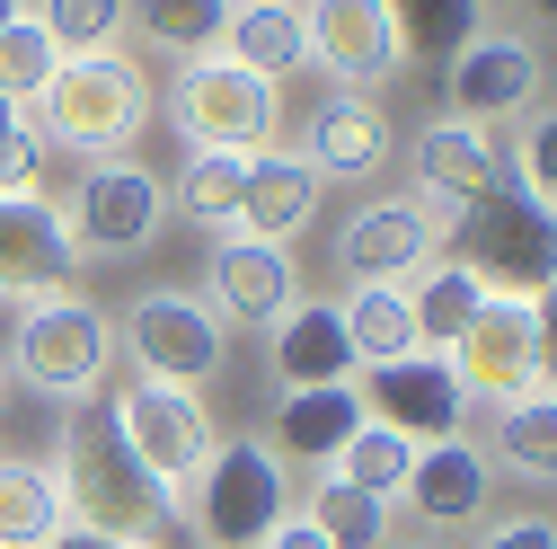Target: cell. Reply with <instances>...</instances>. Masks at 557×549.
<instances>
[{
    "instance_id": "30bf717a",
    "label": "cell",
    "mask_w": 557,
    "mask_h": 549,
    "mask_svg": "<svg viewBox=\"0 0 557 549\" xmlns=\"http://www.w3.org/2000/svg\"><path fill=\"white\" fill-rule=\"evenodd\" d=\"M62 222H72L81 257H143L160 240V222H169V186H160V169L115 151V160H98L72 186V213H62Z\"/></svg>"
},
{
    "instance_id": "8d00e7d4",
    "label": "cell",
    "mask_w": 557,
    "mask_h": 549,
    "mask_svg": "<svg viewBox=\"0 0 557 549\" xmlns=\"http://www.w3.org/2000/svg\"><path fill=\"white\" fill-rule=\"evenodd\" d=\"M486 549H557V523L548 514H513V523L486 532Z\"/></svg>"
},
{
    "instance_id": "4fadbf2b",
    "label": "cell",
    "mask_w": 557,
    "mask_h": 549,
    "mask_svg": "<svg viewBox=\"0 0 557 549\" xmlns=\"http://www.w3.org/2000/svg\"><path fill=\"white\" fill-rule=\"evenodd\" d=\"M345 274L355 284H416L434 257H443V213L425 195H381V204H363L355 222H345Z\"/></svg>"
},
{
    "instance_id": "9a60e30c",
    "label": "cell",
    "mask_w": 557,
    "mask_h": 549,
    "mask_svg": "<svg viewBox=\"0 0 557 549\" xmlns=\"http://www.w3.org/2000/svg\"><path fill=\"white\" fill-rule=\"evenodd\" d=\"M81 248L62 204L45 195H0V302H45V293H72Z\"/></svg>"
},
{
    "instance_id": "74e56055",
    "label": "cell",
    "mask_w": 557,
    "mask_h": 549,
    "mask_svg": "<svg viewBox=\"0 0 557 549\" xmlns=\"http://www.w3.org/2000/svg\"><path fill=\"white\" fill-rule=\"evenodd\" d=\"M257 549H327V540H319V532H310L301 514H284V523H274V532H265Z\"/></svg>"
},
{
    "instance_id": "6da1fadb",
    "label": "cell",
    "mask_w": 557,
    "mask_h": 549,
    "mask_svg": "<svg viewBox=\"0 0 557 549\" xmlns=\"http://www.w3.org/2000/svg\"><path fill=\"white\" fill-rule=\"evenodd\" d=\"M53 488H62V514H72L81 532H107V540H133V549H151V540L177 523V497L124 452V435H115V417H107V399H89L81 417H72Z\"/></svg>"
},
{
    "instance_id": "4316f807",
    "label": "cell",
    "mask_w": 557,
    "mask_h": 549,
    "mask_svg": "<svg viewBox=\"0 0 557 549\" xmlns=\"http://www.w3.org/2000/svg\"><path fill=\"white\" fill-rule=\"evenodd\" d=\"M62 523V488L45 461H0V549H45Z\"/></svg>"
},
{
    "instance_id": "2e32d148",
    "label": "cell",
    "mask_w": 557,
    "mask_h": 549,
    "mask_svg": "<svg viewBox=\"0 0 557 549\" xmlns=\"http://www.w3.org/2000/svg\"><path fill=\"white\" fill-rule=\"evenodd\" d=\"M203 302L231 319H257L274 328L293 302H301V274H293V248H274V240H222L213 257H203Z\"/></svg>"
},
{
    "instance_id": "44dd1931",
    "label": "cell",
    "mask_w": 557,
    "mask_h": 549,
    "mask_svg": "<svg viewBox=\"0 0 557 549\" xmlns=\"http://www.w3.org/2000/svg\"><path fill=\"white\" fill-rule=\"evenodd\" d=\"M301 160L319 169V186L327 178H372V169H389V115L372 107V98H327L319 115H310V133H301Z\"/></svg>"
},
{
    "instance_id": "9c48e42d",
    "label": "cell",
    "mask_w": 557,
    "mask_h": 549,
    "mask_svg": "<svg viewBox=\"0 0 557 549\" xmlns=\"http://www.w3.org/2000/svg\"><path fill=\"white\" fill-rule=\"evenodd\" d=\"M98 399H107V417H115L124 452L143 461L169 497H186L195 469H203V452L222 443L195 390H169V381H115V390H98Z\"/></svg>"
},
{
    "instance_id": "d4e9b609",
    "label": "cell",
    "mask_w": 557,
    "mask_h": 549,
    "mask_svg": "<svg viewBox=\"0 0 557 549\" xmlns=\"http://www.w3.org/2000/svg\"><path fill=\"white\" fill-rule=\"evenodd\" d=\"M478 302H486V284L460 266V257H434L425 274L407 284V310H416V346L425 355H451L460 337H469V319H478Z\"/></svg>"
},
{
    "instance_id": "d6986e66",
    "label": "cell",
    "mask_w": 557,
    "mask_h": 549,
    "mask_svg": "<svg viewBox=\"0 0 557 549\" xmlns=\"http://www.w3.org/2000/svg\"><path fill=\"white\" fill-rule=\"evenodd\" d=\"M355 426H363V399H355V381H319V390H284V407H274V461H310V469H327L345 443H355Z\"/></svg>"
},
{
    "instance_id": "d590c367",
    "label": "cell",
    "mask_w": 557,
    "mask_h": 549,
    "mask_svg": "<svg viewBox=\"0 0 557 549\" xmlns=\"http://www.w3.org/2000/svg\"><path fill=\"white\" fill-rule=\"evenodd\" d=\"M45 186V143H36V124L18 133H0V195H36Z\"/></svg>"
},
{
    "instance_id": "e575fe53",
    "label": "cell",
    "mask_w": 557,
    "mask_h": 549,
    "mask_svg": "<svg viewBox=\"0 0 557 549\" xmlns=\"http://www.w3.org/2000/svg\"><path fill=\"white\" fill-rule=\"evenodd\" d=\"M505 186L522 195V204H540V213H548V204H557V115H522V143H513V160H505Z\"/></svg>"
},
{
    "instance_id": "f35d334b",
    "label": "cell",
    "mask_w": 557,
    "mask_h": 549,
    "mask_svg": "<svg viewBox=\"0 0 557 549\" xmlns=\"http://www.w3.org/2000/svg\"><path fill=\"white\" fill-rule=\"evenodd\" d=\"M45 549H133V540H107V532H81V523H62Z\"/></svg>"
},
{
    "instance_id": "e0dca14e",
    "label": "cell",
    "mask_w": 557,
    "mask_h": 549,
    "mask_svg": "<svg viewBox=\"0 0 557 549\" xmlns=\"http://www.w3.org/2000/svg\"><path fill=\"white\" fill-rule=\"evenodd\" d=\"M310 213H319V169H310L301 151H284V143L248 151V178H239V213H231V231H239V240H274V248H284Z\"/></svg>"
},
{
    "instance_id": "ab89813d",
    "label": "cell",
    "mask_w": 557,
    "mask_h": 549,
    "mask_svg": "<svg viewBox=\"0 0 557 549\" xmlns=\"http://www.w3.org/2000/svg\"><path fill=\"white\" fill-rule=\"evenodd\" d=\"M513 10H522V19H531V27H540V19H548V10H557V0H513Z\"/></svg>"
},
{
    "instance_id": "f1b7e54d",
    "label": "cell",
    "mask_w": 557,
    "mask_h": 549,
    "mask_svg": "<svg viewBox=\"0 0 557 549\" xmlns=\"http://www.w3.org/2000/svg\"><path fill=\"white\" fill-rule=\"evenodd\" d=\"M389 19H398V45H407L416 72H443V62L478 36L486 0H389Z\"/></svg>"
},
{
    "instance_id": "3957f363",
    "label": "cell",
    "mask_w": 557,
    "mask_h": 549,
    "mask_svg": "<svg viewBox=\"0 0 557 549\" xmlns=\"http://www.w3.org/2000/svg\"><path fill=\"white\" fill-rule=\"evenodd\" d=\"M0 364H10L18 381H36L45 399H62V407H89V399L107 390V364H115V328H107V310L81 302V293H45V302L18 310Z\"/></svg>"
},
{
    "instance_id": "8fae6325",
    "label": "cell",
    "mask_w": 557,
    "mask_h": 549,
    "mask_svg": "<svg viewBox=\"0 0 557 549\" xmlns=\"http://www.w3.org/2000/svg\"><path fill=\"white\" fill-rule=\"evenodd\" d=\"M301 36H310V62L345 98L389 89L407 72V45H398L389 0H301Z\"/></svg>"
},
{
    "instance_id": "4dcf8cb0",
    "label": "cell",
    "mask_w": 557,
    "mask_h": 549,
    "mask_svg": "<svg viewBox=\"0 0 557 549\" xmlns=\"http://www.w3.org/2000/svg\"><path fill=\"white\" fill-rule=\"evenodd\" d=\"M239 178H248V151H186L169 204H177L195 231H231V213H239Z\"/></svg>"
},
{
    "instance_id": "cb8c5ba5",
    "label": "cell",
    "mask_w": 557,
    "mask_h": 549,
    "mask_svg": "<svg viewBox=\"0 0 557 549\" xmlns=\"http://www.w3.org/2000/svg\"><path fill=\"white\" fill-rule=\"evenodd\" d=\"M336 319H345V346H355V373L425 355V346H416V310H407V284H355V293L336 302Z\"/></svg>"
},
{
    "instance_id": "52a82bcc",
    "label": "cell",
    "mask_w": 557,
    "mask_h": 549,
    "mask_svg": "<svg viewBox=\"0 0 557 549\" xmlns=\"http://www.w3.org/2000/svg\"><path fill=\"white\" fill-rule=\"evenodd\" d=\"M451 381L486 407H505V399H531L548 390V302H505V293H486L469 337L443 355Z\"/></svg>"
},
{
    "instance_id": "7bdbcfd3",
    "label": "cell",
    "mask_w": 557,
    "mask_h": 549,
    "mask_svg": "<svg viewBox=\"0 0 557 549\" xmlns=\"http://www.w3.org/2000/svg\"><path fill=\"white\" fill-rule=\"evenodd\" d=\"M416 549H443V540H416Z\"/></svg>"
},
{
    "instance_id": "8992f818",
    "label": "cell",
    "mask_w": 557,
    "mask_h": 549,
    "mask_svg": "<svg viewBox=\"0 0 557 549\" xmlns=\"http://www.w3.org/2000/svg\"><path fill=\"white\" fill-rule=\"evenodd\" d=\"M284 514H293V469L265 443H213L203 452L195 488H186V523L213 549H257Z\"/></svg>"
},
{
    "instance_id": "7a4b0ae2",
    "label": "cell",
    "mask_w": 557,
    "mask_h": 549,
    "mask_svg": "<svg viewBox=\"0 0 557 549\" xmlns=\"http://www.w3.org/2000/svg\"><path fill=\"white\" fill-rule=\"evenodd\" d=\"M151 81L133 72L124 53H89V62H62L36 98V143L45 151H89V160H115L143 143L151 124Z\"/></svg>"
},
{
    "instance_id": "f546056e",
    "label": "cell",
    "mask_w": 557,
    "mask_h": 549,
    "mask_svg": "<svg viewBox=\"0 0 557 549\" xmlns=\"http://www.w3.org/2000/svg\"><path fill=\"white\" fill-rule=\"evenodd\" d=\"M496 452H505L513 478H531V488H548V478H557V399H548V390L496 407Z\"/></svg>"
},
{
    "instance_id": "ffe728a7",
    "label": "cell",
    "mask_w": 557,
    "mask_h": 549,
    "mask_svg": "<svg viewBox=\"0 0 557 549\" xmlns=\"http://www.w3.org/2000/svg\"><path fill=\"white\" fill-rule=\"evenodd\" d=\"M486 186H505V160H496V143H486V133L478 124H425V133H416V195H425V204H451V213H460V204H478Z\"/></svg>"
},
{
    "instance_id": "d6a6232c",
    "label": "cell",
    "mask_w": 557,
    "mask_h": 549,
    "mask_svg": "<svg viewBox=\"0 0 557 549\" xmlns=\"http://www.w3.org/2000/svg\"><path fill=\"white\" fill-rule=\"evenodd\" d=\"M407 461H416V443L363 417V426H355V443H345L327 469L345 478V488H363V497H389V505H398V488H407Z\"/></svg>"
},
{
    "instance_id": "484cf974",
    "label": "cell",
    "mask_w": 557,
    "mask_h": 549,
    "mask_svg": "<svg viewBox=\"0 0 557 549\" xmlns=\"http://www.w3.org/2000/svg\"><path fill=\"white\" fill-rule=\"evenodd\" d=\"M124 27L143 36L151 53H169V62H195V53H222L231 0H133Z\"/></svg>"
},
{
    "instance_id": "5b68a950",
    "label": "cell",
    "mask_w": 557,
    "mask_h": 549,
    "mask_svg": "<svg viewBox=\"0 0 557 549\" xmlns=\"http://www.w3.org/2000/svg\"><path fill=\"white\" fill-rule=\"evenodd\" d=\"M274 115H284L274 81L239 72L231 53H195V62H177V81H169V124H177L186 151H265Z\"/></svg>"
},
{
    "instance_id": "b9f144b4",
    "label": "cell",
    "mask_w": 557,
    "mask_h": 549,
    "mask_svg": "<svg viewBox=\"0 0 557 549\" xmlns=\"http://www.w3.org/2000/svg\"><path fill=\"white\" fill-rule=\"evenodd\" d=\"M18 10H27V0H0V27H10V19H18Z\"/></svg>"
},
{
    "instance_id": "ac0fdd59",
    "label": "cell",
    "mask_w": 557,
    "mask_h": 549,
    "mask_svg": "<svg viewBox=\"0 0 557 549\" xmlns=\"http://www.w3.org/2000/svg\"><path fill=\"white\" fill-rule=\"evenodd\" d=\"M486 488H496V461H486L478 443H416V461H407V505H416V523H434V532H451V523H478L486 514Z\"/></svg>"
},
{
    "instance_id": "ba28073f",
    "label": "cell",
    "mask_w": 557,
    "mask_h": 549,
    "mask_svg": "<svg viewBox=\"0 0 557 549\" xmlns=\"http://www.w3.org/2000/svg\"><path fill=\"white\" fill-rule=\"evenodd\" d=\"M124 337H133V373H143V381H169V390H195V399H203V381H222V364H231L222 310L203 293H186V284L143 293L133 319H124Z\"/></svg>"
},
{
    "instance_id": "277c9868",
    "label": "cell",
    "mask_w": 557,
    "mask_h": 549,
    "mask_svg": "<svg viewBox=\"0 0 557 549\" xmlns=\"http://www.w3.org/2000/svg\"><path fill=\"white\" fill-rule=\"evenodd\" d=\"M460 240V266L478 274L486 293L505 302H548V274H557V222L540 213V204H522L513 186H486L478 204H460L443 248Z\"/></svg>"
},
{
    "instance_id": "5bb4252c",
    "label": "cell",
    "mask_w": 557,
    "mask_h": 549,
    "mask_svg": "<svg viewBox=\"0 0 557 549\" xmlns=\"http://www.w3.org/2000/svg\"><path fill=\"white\" fill-rule=\"evenodd\" d=\"M363 417L407 435V443H451L460 417H469V390L451 381L443 355H407V364H372V381H355Z\"/></svg>"
},
{
    "instance_id": "83f0119b",
    "label": "cell",
    "mask_w": 557,
    "mask_h": 549,
    "mask_svg": "<svg viewBox=\"0 0 557 549\" xmlns=\"http://www.w3.org/2000/svg\"><path fill=\"white\" fill-rule=\"evenodd\" d=\"M301 523H310L327 549H389V497H363V488H345L336 469H319V488H310Z\"/></svg>"
},
{
    "instance_id": "603a6c76",
    "label": "cell",
    "mask_w": 557,
    "mask_h": 549,
    "mask_svg": "<svg viewBox=\"0 0 557 549\" xmlns=\"http://www.w3.org/2000/svg\"><path fill=\"white\" fill-rule=\"evenodd\" d=\"M222 53L257 81H293L310 72V36H301V0H231V27Z\"/></svg>"
},
{
    "instance_id": "7c38bea8",
    "label": "cell",
    "mask_w": 557,
    "mask_h": 549,
    "mask_svg": "<svg viewBox=\"0 0 557 549\" xmlns=\"http://www.w3.org/2000/svg\"><path fill=\"white\" fill-rule=\"evenodd\" d=\"M443 98H451V124H478V133L505 124V115H531V98H540V45L478 27L443 62Z\"/></svg>"
},
{
    "instance_id": "7402d4cb",
    "label": "cell",
    "mask_w": 557,
    "mask_h": 549,
    "mask_svg": "<svg viewBox=\"0 0 557 549\" xmlns=\"http://www.w3.org/2000/svg\"><path fill=\"white\" fill-rule=\"evenodd\" d=\"M274 381H284V390L355 381V346H345L336 302H293L284 319H274Z\"/></svg>"
},
{
    "instance_id": "1f68e13d",
    "label": "cell",
    "mask_w": 557,
    "mask_h": 549,
    "mask_svg": "<svg viewBox=\"0 0 557 549\" xmlns=\"http://www.w3.org/2000/svg\"><path fill=\"white\" fill-rule=\"evenodd\" d=\"M124 10H133V0H36L27 19L53 36L62 62H89V53H115L124 45Z\"/></svg>"
},
{
    "instance_id": "60d3db41",
    "label": "cell",
    "mask_w": 557,
    "mask_h": 549,
    "mask_svg": "<svg viewBox=\"0 0 557 549\" xmlns=\"http://www.w3.org/2000/svg\"><path fill=\"white\" fill-rule=\"evenodd\" d=\"M27 124V107H10V98H0V133H18Z\"/></svg>"
},
{
    "instance_id": "836d02e7",
    "label": "cell",
    "mask_w": 557,
    "mask_h": 549,
    "mask_svg": "<svg viewBox=\"0 0 557 549\" xmlns=\"http://www.w3.org/2000/svg\"><path fill=\"white\" fill-rule=\"evenodd\" d=\"M62 72V53H53V36L18 10L10 27H0V98H10V107H36L45 98V81Z\"/></svg>"
}]
</instances>
